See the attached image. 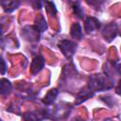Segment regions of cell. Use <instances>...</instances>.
I'll use <instances>...</instances> for the list:
<instances>
[{"label":"cell","mask_w":121,"mask_h":121,"mask_svg":"<svg viewBox=\"0 0 121 121\" xmlns=\"http://www.w3.org/2000/svg\"><path fill=\"white\" fill-rule=\"evenodd\" d=\"M107 78H110L109 77L105 78V76L102 75H95L90 78L89 83H88V89L92 92H97V91H103L106 89H110L109 86H107Z\"/></svg>","instance_id":"6da1fadb"},{"label":"cell","mask_w":121,"mask_h":121,"mask_svg":"<svg viewBox=\"0 0 121 121\" xmlns=\"http://www.w3.org/2000/svg\"><path fill=\"white\" fill-rule=\"evenodd\" d=\"M59 47L63 53V55L67 58L70 59L76 52L77 49V44L74 42L68 41V40H63L59 43Z\"/></svg>","instance_id":"7a4b0ae2"},{"label":"cell","mask_w":121,"mask_h":121,"mask_svg":"<svg viewBox=\"0 0 121 121\" xmlns=\"http://www.w3.org/2000/svg\"><path fill=\"white\" fill-rule=\"evenodd\" d=\"M117 32H118L117 26L114 23H111V24H108L105 26V27L102 31V35L107 42H111L116 37Z\"/></svg>","instance_id":"3957f363"},{"label":"cell","mask_w":121,"mask_h":121,"mask_svg":"<svg viewBox=\"0 0 121 121\" xmlns=\"http://www.w3.org/2000/svg\"><path fill=\"white\" fill-rule=\"evenodd\" d=\"M100 27V22L95 17H89L85 21L84 28L87 33H91Z\"/></svg>","instance_id":"277c9868"},{"label":"cell","mask_w":121,"mask_h":121,"mask_svg":"<svg viewBox=\"0 0 121 121\" xmlns=\"http://www.w3.org/2000/svg\"><path fill=\"white\" fill-rule=\"evenodd\" d=\"M44 65V59L43 56H37L36 58L33 59L31 65H30V70L32 74H37L42 70V68Z\"/></svg>","instance_id":"5b68a950"},{"label":"cell","mask_w":121,"mask_h":121,"mask_svg":"<svg viewBox=\"0 0 121 121\" xmlns=\"http://www.w3.org/2000/svg\"><path fill=\"white\" fill-rule=\"evenodd\" d=\"M23 33L25 35L26 38H27L29 41H37L39 40V31L37 30V28L32 26H26L23 30Z\"/></svg>","instance_id":"8992f818"},{"label":"cell","mask_w":121,"mask_h":121,"mask_svg":"<svg viewBox=\"0 0 121 121\" xmlns=\"http://www.w3.org/2000/svg\"><path fill=\"white\" fill-rule=\"evenodd\" d=\"M58 95H59V91L57 89H51L44 95V97L43 99V102L45 105H50V104H52L54 102V100L56 99V97L58 96Z\"/></svg>","instance_id":"52a82bcc"},{"label":"cell","mask_w":121,"mask_h":121,"mask_svg":"<svg viewBox=\"0 0 121 121\" xmlns=\"http://www.w3.org/2000/svg\"><path fill=\"white\" fill-rule=\"evenodd\" d=\"M70 34L74 39H77V40H80L82 38V30H81V26L78 23H74L72 25Z\"/></svg>","instance_id":"ba28073f"},{"label":"cell","mask_w":121,"mask_h":121,"mask_svg":"<svg viewBox=\"0 0 121 121\" xmlns=\"http://www.w3.org/2000/svg\"><path fill=\"white\" fill-rule=\"evenodd\" d=\"M20 5V2L18 1H3L1 2V6L4 8L5 11L7 12H11L14 9H16L18 8V6Z\"/></svg>","instance_id":"9c48e42d"},{"label":"cell","mask_w":121,"mask_h":121,"mask_svg":"<svg viewBox=\"0 0 121 121\" xmlns=\"http://www.w3.org/2000/svg\"><path fill=\"white\" fill-rule=\"evenodd\" d=\"M34 26L37 28V30L39 32H43L47 28L46 21H45V19H44V17L43 15L39 16V18L36 20V24L34 25Z\"/></svg>","instance_id":"30bf717a"},{"label":"cell","mask_w":121,"mask_h":121,"mask_svg":"<svg viewBox=\"0 0 121 121\" xmlns=\"http://www.w3.org/2000/svg\"><path fill=\"white\" fill-rule=\"evenodd\" d=\"M11 89V84L10 82L6 79V78H2L0 81V91H1V95H7L8 93H9Z\"/></svg>","instance_id":"8fae6325"},{"label":"cell","mask_w":121,"mask_h":121,"mask_svg":"<svg viewBox=\"0 0 121 121\" xmlns=\"http://www.w3.org/2000/svg\"><path fill=\"white\" fill-rule=\"evenodd\" d=\"M73 9H74L75 13H76L79 18H83V16H84V11H83V9H81V7L79 6V3H78V2H76V3H75V5L73 6Z\"/></svg>","instance_id":"7c38bea8"},{"label":"cell","mask_w":121,"mask_h":121,"mask_svg":"<svg viewBox=\"0 0 121 121\" xmlns=\"http://www.w3.org/2000/svg\"><path fill=\"white\" fill-rule=\"evenodd\" d=\"M25 121H39V115L34 113V112H29V113H26L24 115Z\"/></svg>","instance_id":"4fadbf2b"},{"label":"cell","mask_w":121,"mask_h":121,"mask_svg":"<svg viewBox=\"0 0 121 121\" xmlns=\"http://www.w3.org/2000/svg\"><path fill=\"white\" fill-rule=\"evenodd\" d=\"M48 2H49V1H48ZM49 6H50V7H45L46 11H47L49 14H51V15H55L56 12H57V9H56V8H55V5H54L52 2H49Z\"/></svg>","instance_id":"5bb4252c"},{"label":"cell","mask_w":121,"mask_h":121,"mask_svg":"<svg viewBox=\"0 0 121 121\" xmlns=\"http://www.w3.org/2000/svg\"><path fill=\"white\" fill-rule=\"evenodd\" d=\"M115 93H116L117 95H121V79L119 80V82H118V84H117V86H116V88H115Z\"/></svg>","instance_id":"9a60e30c"},{"label":"cell","mask_w":121,"mask_h":121,"mask_svg":"<svg viewBox=\"0 0 121 121\" xmlns=\"http://www.w3.org/2000/svg\"><path fill=\"white\" fill-rule=\"evenodd\" d=\"M115 71H116L119 75H121V63H118V64L115 66Z\"/></svg>","instance_id":"2e32d148"},{"label":"cell","mask_w":121,"mask_h":121,"mask_svg":"<svg viewBox=\"0 0 121 121\" xmlns=\"http://www.w3.org/2000/svg\"><path fill=\"white\" fill-rule=\"evenodd\" d=\"M2 63H3V71H2V73L4 74L5 73V61L2 60Z\"/></svg>","instance_id":"e0dca14e"},{"label":"cell","mask_w":121,"mask_h":121,"mask_svg":"<svg viewBox=\"0 0 121 121\" xmlns=\"http://www.w3.org/2000/svg\"><path fill=\"white\" fill-rule=\"evenodd\" d=\"M73 121H84V120H82L81 118H78V117H77V118L73 119Z\"/></svg>","instance_id":"ac0fdd59"}]
</instances>
